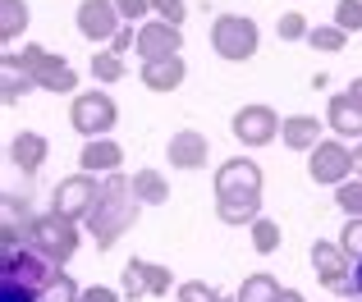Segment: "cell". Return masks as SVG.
I'll return each mask as SVG.
<instances>
[{
    "label": "cell",
    "instance_id": "1",
    "mask_svg": "<svg viewBox=\"0 0 362 302\" xmlns=\"http://www.w3.org/2000/svg\"><path fill=\"white\" fill-rule=\"evenodd\" d=\"M138 193H133V179L129 174H106V183H101V197L97 206H92V215L83 220V229L92 234V243H97V252H110L124 234L138 224Z\"/></svg>",
    "mask_w": 362,
    "mask_h": 302
},
{
    "label": "cell",
    "instance_id": "2",
    "mask_svg": "<svg viewBox=\"0 0 362 302\" xmlns=\"http://www.w3.org/2000/svg\"><path fill=\"white\" fill-rule=\"evenodd\" d=\"M216 215L225 224L262 220V165L247 156H230L216 169Z\"/></svg>",
    "mask_w": 362,
    "mask_h": 302
},
{
    "label": "cell",
    "instance_id": "3",
    "mask_svg": "<svg viewBox=\"0 0 362 302\" xmlns=\"http://www.w3.org/2000/svg\"><path fill=\"white\" fill-rule=\"evenodd\" d=\"M5 64L23 69L42 92H78V73H74V64L64 60V55L46 51V46H23L18 55H5Z\"/></svg>",
    "mask_w": 362,
    "mask_h": 302
},
{
    "label": "cell",
    "instance_id": "4",
    "mask_svg": "<svg viewBox=\"0 0 362 302\" xmlns=\"http://www.w3.org/2000/svg\"><path fill=\"white\" fill-rule=\"evenodd\" d=\"M78 238H83V224L64 220V215H55V211L37 215V220L28 224V248H37L51 266H64V261L78 252Z\"/></svg>",
    "mask_w": 362,
    "mask_h": 302
},
{
    "label": "cell",
    "instance_id": "5",
    "mask_svg": "<svg viewBox=\"0 0 362 302\" xmlns=\"http://www.w3.org/2000/svg\"><path fill=\"white\" fill-rule=\"evenodd\" d=\"M211 46L221 60L230 64H243L257 55V46H262V32H257V23L247 14H221L211 23Z\"/></svg>",
    "mask_w": 362,
    "mask_h": 302
},
{
    "label": "cell",
    "instance_id": "6",
    "mask_svg": "<svg viewBox=\"0 0 362 302\" xmlns=\"http://www.w3.org/2000/svg\"><path fill=\"white\" fill-rule=\"evenodd\" d=\"M97 197H101V183H97V174H69V179H60L55 183V193H51V211L55 215H64V220H74V224H83L92 215V206H97Z\"/></svg>",
    "mask_w": 362,
    "mask_h": 302
},
{
    "label": "cell",
    "instance_id": "7",
    "mask_svg": "<svg viewBox=\"0 0 362 302\" xmlns=\"http://www.w3.org/2000/svg\"><path fill=\"white\" fill-rule=\"evenodd\" d=\"M115 119H119V110H115V101H110L106 92H78L74 106H69V124L78 128L88 143L92 138H110Z\"/></svg>",
    "mask_w": 362,
    "mask_h": 302
},
{
    "label": "cell",
    "instance_id": "8",
    "mask_svg": "<svg viewBox=\"0 0 362 302\" xmlns=\"http://www.w3.org/2000/svg\"><path fill=\"white\" fill-rule=\"evenodd\" d=\"M308 174L312 183H349L354 179V151H349V143H339V138H326V143H317L308 151Z\"/></svg>",
    "mask_w": 362,
    "mask_h": 302
},
{
    "label": "cell",
    "instance_id": "9",
    "mask_svg": "<svg viewBox=\"0 0 362 302\" xmlns=\"http://www.w3.org/2000/svg\"><path fill=\"white\" fill-rule=\"evenodd\" d=\"M170 289H175L170 266H156V261H142V257H133L129 266H124V275H119V294L129 298V302H138V298H165Z\"/></svg>",
    "mask_w": 362,
    "mask_h": 302
},
{
    "label": "cell",
    "instance_id": "10",
    "mask_svg": "<svg viewBox=\"0 0 362 302\" xmlns=\"http://www.w3.org/2000/svg\"><path fill=\"white\" fill-rule=\"evenodd\" d=\"M0 275H9V279H18V284L37 289V294H46V284L60 275V266H51V261H46L37 248H28V243H23V248L5 252V261H0Z\"/></svg>",
    "mask_w": 362,
    "mask_h": 302
},
{
    "label": "cell",
    "instance_id": "11",
    "mask_svg": "<svg viewBox=\"0 0 362 302\" xmlns=\"http://www.w3.org/2000/svg\"><path fill=\"white\" fill-rule=\"evenodd\" d=\"M280 124H284V119L275 115L271 106H243V110H234L230 133L239 138L243 147H266V143L280 138Z\"/></svg>",
    "mask_w": 362,
    "mask_h": 302
},
{
    "label": "cell",
    "instance_id": "12",
    "mask_svg": "<svg viewBox=\"0 0 362 302\" xmlns=\"http://www.w3.org/2000/svg\"><path fill=\"white\" fill-rule=\"evenodd\" d=\"M312 270H317V279L326 289H335V294H349V279H354V257H349L339 243H312Z\"/></svg>",
    "mask_w": 362,
    "mask_h": 302
},
{
    "label": "cell",
    "instance_id": "13",
    "mask_svg": "<svg viewBox=\"0 0 362 302\" xmlns=\"http://www.w3.org/2000/svg\"><path fill=\"white\" fill-rule=\"evenodd\" d=\"M138 55H142V64L184 55V28L165 23V18H147V23L138 28Z\"/></svg>",
    "mask_w": 362,
    "mask_h": 302
},
{
    "label": "cell",
    "instance_id": "14",
    "mask_svg": "<svg viewBox=\"0 0 362 302\" xmlns=\"http://www.w3.org/2000/svg\"><path fill=\"white\" fill-rule=\"evenodd\" d=\"M124 28L115 0H83L78 5V32L88 37V42H115Z\"/></svg>",
    "mask_w": 362,
    "mask_h": 302
},
{
    "label": "cell",
    "instance_id": "15",
    "mask_svg": "<svg viewBox=\"0 0 362 302\" xmlns=\"http://www.w3.org/2000/svg\"><path fill=\"white\" fill-rule=\"evenodd\" d=\"M206 156H211V143H206V133H197V128H179V133H170L165 160H170L175 169H202Z\"/></svg>",
    "mask_w": 362,
    "mask_h": 302
},
{
    "label": "cell",
    "instance_id": "16",
    "mask_svg": "<svg viewBox=\"0 0 362 302\" xmlns=\"http://www.w3.org/2000/svg\"><path fill=\"white\" fill-rule=\"evenodd\" d=\"M326 124L339 133V143H349V138H354V143H362V106H358L354 97H344V92H335V97H330Z\"/></svg>",
    "mask_w": 362,
    "mask_h": 302
},
{
    "label": "cell",
    "instance_id": "17",
    "mask_svg": "<svg viewBox=\"0 0 362 302\" xmlns=\"http://www.w3.org/2000/svg\"><path fill=\"white\" fill-rule=\"evenodd\" d=\"M78 165H83V174H119V165H124V147L115 143V138H92V143L83 147Z\"/></svg>",
    "mask_w": 362,
    "mask_h": 302
},
{
    "label": "cell",
    "instance_id": "18",
    "mask_svg": "<svg viewBox=\"0 0 362 302\" xmlns=\"http://www.w3.org/2000/svg\"><path fill=\"white\" fill-rule=\"evenodd\" d=\"M184 78H188L184 55H170V60H147V64H142V87H147V92H175Z\"/></svg>",
    "mask_w": 362,
    "mask_h": 302
},
{
    "label": "cell",
    "instance_id": "19",
    "mask_svg": "<svg viewBox=\"0 0 362 302\" xmlns=\"http://www.w3.org/2000/svg\"><path fill=\"white\" fill-rule=\"evenodd\" d=\"M46 151H51V143H46L42 133H18L14 143H9V165L23 169V174H37V169L46 165Z\"/></svg>",
    "mask_w": 362,
    "mask_h": 302
},
{
    "label": "cell",
    "instance_id": "20",
    "mask_svg": "<svg viewBox=\"0 0 362 302\" xmlns=\"http://www.w3.org/2000/svg\"><path fill=\"white\" fill-rule=\"evenodd\" d=\"M280 143L289 147V151H312L321 143V124H317V115H289L280 124Z\"/></svg>",
    "mask_w": 362,
    "mask_h": 302
},
{
    "label": "cell",
    "instance_id": "21",
    "mask_svg": "<svg viewBox=\"0 0 362 302\" xmlns=\"http://www.w3.org/2000/svg\"><path fill=\"white\" fill-rule=\"evenodd\" d=\"M133 193H138V202L142 206H165L170 202V183H165V174L160 169H133Z\"/></svg>",
    "mask_w": 362,
    "mask_h": 302
},
{
    "label": "cell",
    "instance_id": "22",
    "mask_svg": "<svg viewBox=\"0 0 362 302\" xmlns=\"http://www.w3.org/2000/svg\"><path fill=\"white\" fill-rule=\"evenodd\" d=\"M280 279L266 275V270H257V275H247L239 284V294H234V302H280Z\"/></svg>",
    "mask_w": 362,
    "mask_h": 302
},
{
    "label": "cell",
    "instance_id": "23",
    "mask_svg": "<svg viewBox=\"0 0 362 302\" xmlns=\"http://www.w3.org/2000/svg\"><path fill=\"white\" fill-rule=\"evenodd\" d=\"M28 28V0H0V42H14Z\"/></svg>",
    "mask_w": 362,
    "mask_h": 302
},
{
    "label": "cell",
    "instance_id": "24",
    "mask_svg": "<svg viewBox=\"0 0 362 302\" xmlns=\"http://www.w3.org/2000/svg\"><path fill=\"white\" fill-rule=\"evenodd\" d=\"M344 42H349V32L339 23H317L308 32V46H312V51H326V55H339V51H344Z\"/></svg>",
    "mask_w": 362,
    "mask_h": 302
},
{
    "label": "cell",
    "instance_id": "25",
    "mask_svg": "<svg viewBox=\"0 0 362 302\" xmlns=\"http://www.w3.org/2000/svg\"><path fill=\"white\" fill-rule=\"evenodd\" d=\"M335 206L349 215V220H362V179H358V174L349 179V183L335 188Z\"/></svg>",
    "mask_w": 362,
    "mask_h": 302
},
{
    "label": "cell",
    "instance_id": "26",
    "mask_svg": "<svg viewBox=\"0 0 362 302\" xmlns=\"http://www.w3.org/2000/svg\"><path fill=\"white\" fill-rule=\"evenodd\" d=\"M247 229H252V248L262 252V257H271V252L280 248V224H275V220H266V215H262V220H252Z\"/></svg>",
    "mask_w": 362,
    "mask_h": 302
},
{
    "label": "cell",
    "instance_id": "27",
    "mask_svg": "<svg viewBox=\"0 0 362 302\" xmlns=\"http://www.w3.org/2000/svg\"><path fill=\"white\" fill-rule=\"evenodd\" d=\"M92 78H97V83H119L124 78V60H119L115 51L92 55Z\"/></svg>",
    "mask_w": 362,
    "mask_h": 302
},
{
    "label": "cell",
    "instance_id": "28",
    "mask_svg": "<svg viewBox=\"0 0 362 302\" xmlns=\"http://www.w3.org/2000/svg\"><path fill=\"white\" fill-rule=\"evenodd\" d=\"M308 18L298 14V9H289V14H280V23H275V37H280V42H308Z\"/></svg>",
    "mask_w": 362,
    "mask_h": 302
},
{
    "label": "cell",
    "instance_id": "29",
    "mask_svg": "<svg viewBox=\"0 0 362 302\" xmlns=\"http://www.w3.org/2000/svg\"><path fill=\"white\" fill-rule=\"evenodd\" d=\"M78 298H83V289L74 284V275H64V270L46 284V294H42V302H78Z\"/></svg>",
    "mask_w": 362,
    "mask_h": 302
},
{
    "label": "cell",
    "instance_id": "30",
    "mask_svg": "<svg viewBox=\"0 0 362 302\" xmlns=\"http://www.w3.org/2000/svg\"><path fill=\"white\" fill-rule=\"evenodd\" d=\"M179 302H230V298L221 289L202 284V279H188V284H179Z\"/></svg>",
    "mask_w": 362,
    "mask_h": 302
},
{
    "label": "cell",
    "instance_id": "31",
    "mask_svg": "<svg viewBox=\"0 0 362 302\" xmlns=\"http://www.w3.org/2000/svg\"><path fill=\"white\" fill-rule=\"evenodd\" d=\"M28 87H37V83L33 78H28V73L23 69H14V64H5V106H14V101L18 97H23V92Z\"/></svg>",
    "mask_w": 362,
    "mask_h": 302
},
{
    "label": "cell",
    "instance_id": "32",
    "mask_svg": "<svg viewBox=\"0 0 362 302\" xmlns=\"http://www.w3.org/2000/svg\"><path fill=\"white\" fill-rule=\"evenodd\" d=\"M0 302H42V294L18 284V279H9V275H0Z\"/></svg>",
    "mask_w": 362,
    "mask_h": 302
},
{
    "label": "cell",
    "instance_id": "33",
    "mask_svg": "<svg viewBox=\"0 0 362 302\" xmlns=\"http://www.w3.org/2000/svg\"><path fill=\"white\" fill-rule=\"evenodd\" d=\"M335 23L344 28V32H358L362 28V0H339L335 5Z\"/></svg>",
    "mask_w": 362,
    "mask_h": 302
},
{
    "label": "cell",
    "instance_id": "34",
    "mask_svg": "<svg viewBox=\"0 0 362 302\" xmlns=\"http://www.w3.org/2000/svg\"><path fill=\"white\" fill-rule=\"evenodd\" d=\"M339 248H344L354 261H362V220H344V229H339Z\"/></svg>",
    "mask_w": 362,
    "mask_h": 302
},
{
    "label": "cell",
    "instance_id": "35",
    "mask_svg": "<svg viewBox=\"0 0 362 302\" xmlns=\"http://www.w3.org/2000/svg\"><path fill=\"white\" fill-rule=\"evenodd\" d=\"M151 9H156V18H165V23H184L188 18V0H151Z\"/></svg>",
    "mask_w": 362,
    "mask_h": 302
},
{
    "label": "cell",
    "instance_id": "36",
    "mask_svg": "<svg viewBox=\"0 0 362 302\" xmlns=\"http://www.w3.org/2000/svg\"><path fill=\"white\" fill-rule=\"evenodd\" d=\"M115 9H119V18L133 28V18H147L151 14V0H115Z\"/></svg>",
    "mask_w": 362,
    "mask_h": 302
},
{
    "label": "cell",
    "instance_id": "37",
    "mask_svg": "<svg viewBox=\"0 0 362 302\" xmlns=\"http://www.w3.org/2000/svg\"><path fill=\"white\" fill-rule=\"evenodd\" d=\"M119 298H124V294H115V289H106V284H88L78 302H119Z\"/></svg>",
    "mask_w": 362,
    "mask_h": 302
},
{
    "label": "cell",
    "instance_id": "38",
    "mask_svg": "<svg viewBox=\"0 0 362 302\" xmlns=\"http://www.w3.org/2000/svg\"><path fill=\"white\" fill-rule=\"evenodd\" d=\"M349 298H362V261H354V279H349Z\"/></svg>",
    "mask_w": 362,
    "mask_h": 302
},
{
    "label": "cell",
    "instance_id": "39",
    "mask_svg": "<svg viewBox=\"0 0 362 302\" xmlns=\"http://www.w3.org/2000/svg\"><path fill=\"white\" fill-rule=\"evenodd\" d=\"M344 97H354L358 106H362V78H354V83H349V92H344Z\"/></svg>",
    "mask_w": 362,
    "mask_h": 302
},
{
    "label": "cell",
    "instance_id": "40",
    "mask_svg": "<svg viewBox=\"0 0 362 302\" xmlns=\"http://www.w3.org/2000/svg\"><path fill=\"white\" fill-rule=\"evenodd\" d=\"M280 302H308V298H303L298 289H284V294H280Z\"/></svg>",
    "mask_w": 362,
    "mask_h": 302
},
{
    "label": "cell",
    "instance_id": "41",
    "mask_svg": "<svg viewBox=\"0 0 362 302\" xmlns=\"http://www.w3.org/2000/svg\"><path fill=\"white\" fill-rule=\"evenodd\" d=\"M354 174H358V179H362V143H358V147H354Z\"/></svg>",
    "mask_w": 362,
    "mask_h": 302
},
{
    "label": "cell",
    "instance_id": "42",
    "mask_svg": "<svg viewBox=\"0 0 362 302\" xmlns=\"http://www.w3.org/2000/svg\"><path fill=\"white\" fill-rule=\"evenodd\" d=\"M354 302H362V298H354Z\"/></svg>",
    "mask_w": 362,
    "mask_h": 302
}]
</instances>
